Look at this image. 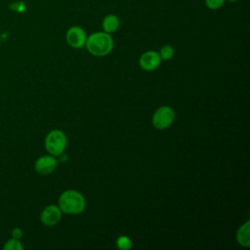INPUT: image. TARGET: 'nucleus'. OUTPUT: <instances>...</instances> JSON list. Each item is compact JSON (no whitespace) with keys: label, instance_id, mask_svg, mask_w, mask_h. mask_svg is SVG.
<instances>
[{"label":"nucleus","instance_id":"1","mask_svg":"<svg viewBox=\"0 0 250 250\" xmlns=\"http://www.w3.org/2000/svg\"><path fill=\"white\" fill-rule=\"evenodd\" d=\"M85 45L88 52L93 56L104 57L112 51L113 39L109 33L97 31L87 37Z\"/></svg>","mask_w":250,"mask_h":250},{"label":"nucleus","instance_id":"2","mask_svg":"<svg viewBox=\"0 0 250 250\" xmlns=\"http://www.w3.org/2000/svg\"><path fill=\"white\" fill-rule=\"evenodd\" d=\"M59 207L65 214H80L86 207L84 196L73 189L63 191L59 197Z\"/></svg>","mask_w":250,"mask_h":250},{"label":"nucleus","instance_id":"3","mask_svg":"<svg viewBox=\"0 0 250 250\" xmlns=\"http://www.w3.org/2000/svg\"><path fill=\"white\" fill-rule=\"evenodd\" d=\"M66 144V136L61 130H52L45 138V147L54 156L62 154L65 149Z\"/></svg>","mask_w":250,"mask_h":250},{"label":"nucleus","instance_id":"4","mask_svg":"<svg viewBox=\"0 0 250 250\" xmlns=\"http://www.w3.org/2000/svg\"><path fill=\"white\" fill-rule=\"evenodd\" d=\"M175 119V112L170 106H161L152 115V124L159 130H164L171 126Z\"/></svg>","mask_w":250,"mask_h":250},{"label":"nucleus","instance_id":"5","mask_svg":"<svg viewBox=\"0 0 250 250\" xmlns=\"http://www.w3.org/2000/svg\"><path fill=\"white\" fill-rule=\"evenodd\" d=\"M67 44L75 49L82 48L85 45L87 35L85 30L80 26H71L67 29L65 34Z\"/></svg>","mask_w":250,"mask_h":250},{"label":"nucleus","instance_id":"6","mask_svg":"<svg viewBox=\"0 0 250 250\" xmlns=\"http://www.w3.org/2000/svg\"><path fill=\"white\" fill-rule=\"evenodd\" d=\"M57 164L58 161L54 155H43L35 161L34 168L38 174L48 175L57 168Z\"/></svg>","mask_w":250,"mask_h":250},{"label":"nucleus","instance_id":"7","mask_svg":"<svg viewBox=\"0 0 250 250\" xmlns=\"http://www.w3.org/2000/svg\"><path fill=\"white\" fill-rule=\"evenodd\" d=\"M62 218V210L56 205H49L43 209L40 215L41 222L48 227L55 226Z\"/></svg>","mask_w":250,"mask_h":250},{"label":"nucleus","instance_id":"8","mask_svg":"<svg viewBox=\"0 0 250 250\" xmlns=\"http://www.w3.org/2000/svg\"><path fill=\"white\" fill-rule=\"evenodd\" d=\"M160 62H161V59L159 54L154 51L145 52L139 60V63L141 67L146 71H152L156 69L159 66Z\"/></svg>","mask_w":250,"mask_h":250},{"label":"nucleus","instance_id":"9","mask_svg":"<svg viewBox=\"0 0 250 250\" xmlns=\"http://www.w3.org/2000/svg\"><path fill=\"white\" fill-rule=\"evenodd\" d=\"M120 24L119 18L115 15H107L104 18L102 21V27L104 32L106 33H113L115 32Z\"/></svg>","mask_w":250,"mask_h":250},{"label":"nucleus","instance_id":"10","mask_svg":"<svg viewBox=\"0 0 250 250\" xmlns=\"http://www.w3.org/2000/svg\"><path fill=\"white\" fill-rule=\"evenodd\" d=\"M237 242L244 247H249L250 245V223L247 221L244 223L236 232Z\"/></svg>","mask_w":250,"mask_h":250},{"label":"nucleus","instance_id":"11","mask_svg":"<svg viewBox=\"0 0 250 250\" xmlns=\"http://www.w3.org/2000/svg\"><path fill=\"white\" fill-rule=\"evenodd\" d=\"M3 248L5 250H22V244L20 241V239L12 237L11 239L7 240V242L4 244Z\"/></svg>","mask_w":250,"mask_h":250},{"label":"nucleus","instance_id":"12","mask_svg":"<svg viewBox=\"0 0 250 250\" xmlns=\"http://www.w3.org/2000/svg\"><path fill=\"white\" fill-rule=\"evenodd\" d=\"M116 246L121 250H128L132 247V241L128 236L121 235L116 240Z\"/></svg>","mask_w":250,"mask_h":250},{"label":"nucleus","instance_id":"13","mask_svg":"<svg viewBox=\"0 0 250 250\" xmlns=\"http://www.w3.org/2000/svg\"><path fill=\"white\" fill-rule=\"evenodd\" d=\"M160 59L167 61L172 59V57L174 56V49L172 46L170 45H165L160 49V53H159Z\"/></svg>","mask_w":250,"mask_h":250},{"label":"nucleus","instance_id":"14","mask_svg":"<svg viewBox=\"0 0 250 250\" xmlns=\"http://www.w3.org/2000/svg\"><path fill=\"white\" fill-rule=\"evenodd\" d=\"M205 5L210 10H217L220 9L224 4L226 0H204Z\"/></svg>","mask_w":250,"mask_h":250},{"label":"nucleus","instance_id":"15","mask_svg":"<svg viewBox=\"0 0 250 250\" xmlns=\"http://www.w3.org/2000/svg\"><path fill=\"white\" fill-rule=\"evenodd\" d=\"M21 235H22V230L20 228H15L12 230V237L20 239L21 237Z\"/></svg>","mask_w":250,"mask_h":250},{"label":"nucleus","instance_id":"16","mask_svg":"<svg viewBox=\"0 0 250 250\" xmlns=\"http://www.w3.org/2000/svg\"><path fill=\"white\" fill-rule=\"evenodd\" d=\"M229 2H231V3H234V2H236V1H238V0H228Z\"/></svg>","mask_w":250,"mask_h":250}]
</instances>
